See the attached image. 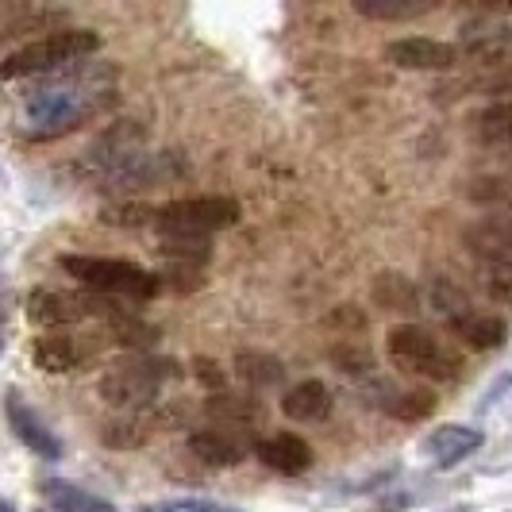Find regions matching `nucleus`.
Wrapping results in <instances>:
<instances>
[{
	"label": "nucleus",
	"mask_w": 512,
	"mask_h": 512,
	"mask_svg": "<svg viewBox=\"0 0 512 512\" xmlns=\"http://www.w3.org/2000/svg\"><path fill=\"white\" fill-rule=\"evenodd\" d=\"M112 97V74L101 66L77 62L62 74H51L47 85L31 89L24 101L27 135L31 139H62L93 120Z\"/></svg>",
	"instance_id": "obj_1"
},
{
	"label": "nucleus",
	"mask_w": 512,
	"mask_h": 512,
	"mask_svg": "<svg viewBox=\"0 0 512 512\" xmlns=\"http://www.w3.org/2000/svg\"><path fill=\"white\" fill-rule=\"evenodd\" d=\"M101 51V35L97 31H54L47 39H35L20 47L16 54H8L0 62V81H16V77H51L70 70L77 62H89V54Z\"/></svg>",
	"instance_id": "obj_2"
},
{
	"label": "nucleus",
	"mask_w": 512,
	"mask_h": 512,
	"mask_svg": "<svg viewBox=\"0 0 512 512\" xmlns=\"http://www.w3.org/2000/svg\"><path fill=\"white\" fill-rule=\"evenodd\" d=\"M208 412L216 420H231V424H255L258 416H262V405H258L255 397H212Z\"/></svg>",
	"instance_id": "obj_31"
},
{
	"label": "nucleus",
	"mask_w": 512,
	"mask_h": 512,
	"mask_svg": "<svg viewBox=\"0 0 512 512\" xmlns=\"http://www.w3.org/2000/svg\"><path fill=\"white\" fill-rule=\"evenodd\" d=\"M154 208L139 205V201H112L101 208V224L108 228H154Z\"/></svg>",
	"instance_id": "obj_30"
},
{
	"label": "nucleus",
	"mask_w": 512,
	"mask_h": 512,
	"mask_svg": "<svg viewBox=\"0 0 512 512\" xmlns=\"http://www.w3.org/2000/svg\"><path fill=\"white\" fill-rule=\"evenodd\" d=\"M459 54L478 62V66H512V27L493 24V27H466L462 31Z\"/></svg>",
	"instance_id": "obj_11"
},
{
	"label": "nucleus",
	"mask_w": 512,
	"mask_h": 512,
	"mask_svg": "<svg viewBox=\"0 0 512 512\" xmlns=\"http://www.w3.org/2000/svg\"><path fill=\"white\" fill-rule=\"evenodd\" d=\"M31 359H35L39 370H47V374H70V370H77L85 362V351H81V343H77L74 335L47 332L43 339H35Z\"/></svg>",
	"instance_id": "obj_16"
},
{
	"label": "nucleus",
	"mask_w": 512,
	"mask_h": 512,
	"mask_svg": "<svg viewBox=\"0 0 512 512\" xmlns=\"http://www.w3.org/2000/svg\"><path fill=\"white\" fill-rule=\"evenodd\" d=\"M282 412L297 424H320L332 412V389L324 382H301L282 397Z\"/></svg>",
	"instance_id": "obj_14"
},
{
	"label": "nucleus",
	"mask_w": 512,
	"mask_h": 512,
	"mask_svg": "<svg viewBox=\"0 0 512 512\" xmlns=\"http://www.w3.org/2000/svg\"><path fill=\"white\" fill-rule=\"evenodd\" d=\"M466 201L478 208H489V212H501L509 216L512 212V181L497 178V174H482V178L466 181Z\"/></svg>",
	"instance_id": "obj_26"
},
{
	"label": "nucleus",
	"mask_w": 512,
	"mask_h": 512,
	"mask_svg": "<svg viewBox=\"0 0 512 512\" xmlns=\"http://www.w3.org/2000/svg\"><path fill=\"white\" fill-rule=\"evenodd\" d=\"M355 12L362 20H382V24H401L436 12V0H355Z\"/></svg>",
	"instance_id": "obj_22"
},
{
	"label": "nucleus",
	"mask_w": 512,
	"mask_h": 512,
	"mask_svg": "<svg viewBox=\"0 0 512 512\" xmlns=\"http://www.w3.org/2000/svg\"><path fill=\"white\" fill-rule=\"evenodd\" d=\"M428 308H436L447 324H455V320H462V316H470V312H474V301H470L455 282L436 278L432 289H428Z\"/></svg>",
	"instance_id": "obj_28"
},
{
	"label": "nucleus",
	"mask_w": 512,
	"mask_h": 512,
	"mask_svg": "<svg viewBox=\"0 0 512 512\" xmlns=\"http://www.w3.org/2000/svg\"><path fill=\"white\" fill-rule=\"evenodd\" d=\"M158 251L170 266L205 270L208 258H212V239H205V235H158Z\"/></svg>",
	"instance_id": "obj_23"
},
{
	"label": "nucleus",
	"mask_w": 512,
	"mask_h": 512,
	"mask_svg": "<svg viewBox=\"0 0 512 512\" xmlns=\"http://www.w3.org/2000/svg\"><path fill=\"white\" fill-rule=\"evenodd\" d=\"M178 378V362L170 359H135V362H120L104 374L97 382V393H101L104 405L124 412H143L151 409L162 393V385Z\"/></svg>",
	"instance_id": "obj_5"
},
{
	"label": "nucleus",
	"mask_w": 512,
	"mask_h": 512,
	"mask_svg": "<svg viewBox=\"0 0 512 512\" xmlns=\"http://www.w3.org/2000/svg\"><path fill=\"white\" fill-rule=\"evenodd\" d=\"M235 378L247 382L251 389H278L285 382V366L274 355H262V351H239L231 362Z\"/></svg>",
	"instance_id": "obj_19"
},
{
	"label": "nucleus",
	"mask_w": 512,
	"mask_h": 512,
	"mask_svg": "<svg viewBox=\"0 0 512 512\" xmlns=\"http://www.w3.org/2000/svg\"><path fill=\"white\" fill-rule=\"evenodd\" d=\"M43 497L51 501L54 512H120L116 505L101 501L97 493H85L81 486H74V482H62V478L43 482Z\"/></svg>",
	"instance_id": "obj_20"
},
{
	"label": "nucleus",
	"mask_w": 512,
	"mask_h": 512,
	"mask_svg": "<svg viewBox=\"0 0 512 512\" xmlns=\"http://www.w3.org/2000/svg\"><path fill=\"white\" fill-rule=\"evenodd\" d=\"M509 154H512V151H509Z\"/></svg>",
	"instance_id": "obj_40"
},
{
	"label": "nucleus",
	"mask_w": 512,
	"mask_h": 512,
	"mask_svg": "<svg viewBox=\"0 0 512 512\" xmlns=\"http://www.w3.org/2000/svg\"><path fill=\"white\" fill-rule=\"evenodd\" d=\"M374 305L385 308V312H401V316H412L420 312V285L389 270V274H378L374 278Z\"/></svg>",
	"instance_id": "obj_18"
},
{
	"label": "nucleus",
	"mask_w": 512,
	"mask_h": 512,
	"mask_svg": "<svg viewBox=\"0 0 512 512\" xmlns=\"http://www.w3.org/2000/svg\"><path fill=\"white\" fill-rule=\"evenodd\" d=\"M4 416H8L12 432H16V439L24 443L27 451H35L39 459H47V462L62 459V439L54 436L51 428L31 412V405L20 397V389H8V393H4Z\"/></svg>",
	"instance_id": "obj_7"
},
{
	"label": "nucleus",
	"mask_w": 512,
	"mask_h": 512,
	"mask_svg": "<svg viewBox=\"0 0 512 512\" xmlns=\"http://www.w3.org/2000/svg\"><path fill=\"white\" fill-rule=\"evenodd\" d=\"M470 131H474V139L486 143V147L512 151V104H489V108H482V112L470 120Z\"/></svg>",
	"instance_id": "obj_21"
},
{
	"label": "nucleus",
	"mask_w": 512,
	"mask_h": 512,
	"mask_svg": "<svg viewBox=\"0 0 512 512\" xmlns=\"http://www.w3.org/2000/svg\"><path fill=\"white\" fill-rule=\"evenodd\" d=\"M43 512H54V509H43Z\"/></svg>",
	"instance_id": "obj_38"
},
{
	"label": "nucleus",
	"mask_w": 512,
	"mask_h": 512,
	"mask_svg": "<svg viewBox=\"0 0 512 512\" xmlns=\"http://www.w3.org/2000/svg\"><path fill=\"white\" fill-rule=\"evenodd\" d=\"M0 351H4V308H0Z\"/></svg>",
	"instance_id": "obj_37"
},
{
	"label": "nucleus",
	"mask_w": 512,
	"mask_h": 512,
	"mask_svg": "<svg viewBox=\"0 0 512 512\" xmlns=\"http://www.w3.org/2000/svg\"><path fill=\"white\" fill-rule=\"evenodd\" d=\"M143 512H224V509H216L208 501H166V505H151V509Z\"/></svg>",
	"instance_id": "obj_35"
},
{
	"label": "nucleus",
	"mask_w": 512,
	"mask_h": 512,
	"mask_svg": "<svg viewBox=\"0 0 512 512\" xmlns=\"http://www.w3.org/2000/svg\"><path fill=\"white\" fill-rule=\"evenodd\" d=\"M189 455L197 462H205V466L224 470V466H239L243 462L247 443L228 436V432H220V428H208V432H193L189 436Z\"/></svg>",
	"instance_id": "obj_15"
},
{
	"label": "nucleus",
	"mask_w": 512,
	"mask_h": 512,
	"mask_svg": "<svg viewBox=\"0 0 512 512\" xmlns=\"http://www.w3.org/2000/svg\"><path fill=\"white\" fill-rule=\"evenodd\" d=\"M478 262H512V216H482L462 231Z\"/></svg>",
	"instance_id": "obj_12"
},
{
	"label": "nucleus",
	"mask_w": 512,
	"mask_h": 512,
	"mask_svg": "<svg viewBox=\"0 0 512 512\" xmlns=\"http://www.w3.org/2000/svg\"><path fill=\"white\" fill-rule=\"evenodd\" d=\"M332 362L343 370V374H351V378H355V374H370V370H374V359H370V351L362 347L359 339L339 343V347L332 351Z\"/></svg>",
	"instance_id": "obj_32"
},
{
	"label": "nucleus",
	"mask_w": 512,
	"mask_h": 512,
	"mask_svg": "<svg viewBox=\"0 0 512 512\" xmlns=\"http://www.w3.org/2000/svg\"><path fill=\"white\" fill-rule=\"evenodd\" d=\"M478 93L493 97L497 104H512V66L509 70H501V74L486 77V81H478Z\"/></svg>",
	"instance_id": "obj_33"
},
{
	"label": "nucleus",
	"mask_w": 512,
	"mask_h": 512,
	"mask_svg": "<svg viewBox=\"0 0 512 512\" xmlns=\"http://www.w3.org/2000/svg\"><path fill=\"white\" fill-rule=\"evenodd\" d=\"M243 216V208L235 197H185V201H170L166 208H158L154 228L158 235H205L212 239V231L235 228Z\"/></svg>",
	"instance_id": "obj_6"
},
{
	"label": "nucleus",
	"mask_w": 512,
	"mask_h": 512,
	"mask_svg": "<svg viewBox=\"0 0 512 512\" xmlns=\"http://www.w3.org/2000/svg\"><path fill=\"white\" fill-rule=\"evenodd\" d=\"M89 316L85 308V293H58V289H35L27 297V320L39 324V328H70V324H81Z\"/></svg>",
	"instance_id": "obj_10"
},
{
	"label": "nucleus",
	"mask_w": 512,
	"mask_h": 512,
	"mask_svg": "<svg viewBox=\"0 0 512 512\" xmlns=\"http://www.w3.org/2000/svg\"><path fill=\"white\" fill-rule=\"evenodd\" d=\"M385 58L397 70H455L462 54L451 43H439V39H428V35H409V39L389 43Z\"/></svg>",
	"instance_id": "obj_8"
},
{
	"label": "nucleus",
	"mask_w": 512,
	"mask_h": 512,
	"mask_svg": "<svg viewBox=\"0 0 512 512\" xmlns=\"http://www.w3.org/2000/svg\"><path fill=\"white\" fill-rule=\"evenodd\" d=\"M436 393L432 389H401V393H389L382 401V412L393 416V420H405V424H416V420H428L436 412Z\"/></svg>",
	"instance_id": "obj_25"
},
{
	"label": "nucleus",
	"mask_w": 512,
	"mask_h": 512,
	"mask_svg": "<svg viewBox=\"0 0 512 512\" xmlns=\"http://www.w3.org/2000/svg\"><path fill=\"white\" fill-rule=\"evenodd\" d=\"M482 432L478 428H466V424H443V428H436L432 436L424 439V455L428 459H436V466H443V470H451L455 462L470 459L478 447H482Z\"/></svg>",
	"instance_id": "obj_13"
},
{
	"label": "nucleus",
	"mask_w": 512,
	"mask_h": 512,
	"mask_svg": "<svg viewBox=\"0 0 512 512\" xmlns=\"http://www.w3.org/2000/svg\"><path fill=\"white\" fill-rule=\"evenodd\" d=\"M462 512H466V509H462Z\"/></svg>",
	"instance_id": "obj_39"
},
{
	"label": "nucleus",
	"mask_w": 512,
	"mask_h": 512,
	"mask_svg": "<svg viewBox=\"0 0 512 512\" xmlns=\"http://www.w3.org/2000/svg\"><path fill=\"white\" fill-rule=\"evenodd\" d=\"M255 459L266 466V470H274V474H282V478H297V474H308L312 470V447H308L301 436H293V432H274V436L258 439L255 447Z\"/></svg>",
	"instance_id": "obj_9"
},
{
	"label": "nucleus",
	"mask_w": 512,
	"mask_h": 512,
	"mask_svg": "<svg viewBox=\"0 0 512 512\" xmlns=\"http://www.w3.org/2000/svg\"><path fill=\"white\" fill-rule=\"evenodd\" d=\"M108 332H112V343H120V347H128V351H151L158 332H154L151 324H143L139 316H131V312H116V316H108Z\"/></svg>",
	"instance_id": "obj_27"
},
{
	"label": "nucleus",
	"mask_w": 512,
	"mask_h": 512,
	"mask_svg": "<svg viewBox=\"0 0 512 512\" xmlns=\"http://www.w3.org/2000/svg\"><path fill=\"white\" fill-rule=\"evenodd\" d=\"M151 439V424L143 420V412H124L120 420H108L101 428V443L112 451H139Z\"/></svg>",
	"instance_id": "obj_24"
},
{
	"label": "nucleus",
	"mask_w": 512,
	"mask_h": 512,
	"mask_svg": "<svg viewBox=\"0 0 512 512\" xmlns=\"http://www.w3.org/2000/svg\"><path fill=\"white\" fill-rule=\"evenodd\" d=\"M478 285L489 301L512 305V262H478Z\"/></svg>",
	"instance_id": "obj_29"
},
{
	"label": "nucleus",
	"mask_w": 512,
	"mask_h": 512,
	"mask_svg": "<svg viewBox=\"0 0 512 512\" xmlns=\"http://www.w3.org/2000/svg\"><path fill=\"white\" fill-rule=\"evenodd\" d=\"M451 332L459 335L466 347H474V351H501L505 347V339H509V324L501 320V316H489V312H470V316H462L451 324Z\"/></svg>",
	"instance_id": "obj_17"
},
{
	"label": "nucleus",
	"mask_w": 512,
	"mask_h": 512,
	"mask_svg": "<svg viewBox=\"0 0 512 512\" xmlns=\"http://www.w3.org/2000/svg\"><path fill=\"white\" fill-rule=\"evenodd\" d=\"M58 266L77 278L97 297H128V301H151L162 289L158 274H147L143 266L124 262V258H93V255H62Z\"/></svg>",
	"instance_id": "obj_3"
},
{
	"label": "nucleus",
	"mask_w": 512,
	"mask_h": 512,
	"mask_svg": "<svg viewBox=\"0 0 512 512\" xmlns=\"http://www.w3.org/2000/svg\"><path fill=\"white\" fill-rule=\"evenodd\" d=\"M193 366H197V378H201V382L212 385L216 393H220V389L228 385V374H220V366H216V362H212V359H197V362H193Z\"/></svg>",
	"instance_id": "obj_34"
},
{
	"label": "nucleus",
	"mask_w": 512,
	"mask_h": 512,
	"mask_svg": "<svg viewBox=\"0 0 512 512\" xmlns=\"http://www.w3.org/2000/svg\"><path fill=\"white\" fill-rule=\"evenodd\" d=\"M385 351H389V362L401 370V374H412V378H428V382H451L459 378L462 359L443 347L436 335L420 324H397L385 335Z\"/></svg>",
	"instance_id": "obj_4"
},
{
	"label": "nucleus",
	"mask_w": 512,
	"mask_h": 512,
	"mask_svg": "<svg viewBox=\"0 0 512 512\" xmlns=\"http://www.w3.org/2000/svg\"><path fill=\"white\" fill-rule=\"evenodd\" d=\"M0 512H20V509H16V505H8V501L0 497Z\"/></svg>",
	"instance_id": "obj_36"
}]
</instances>
